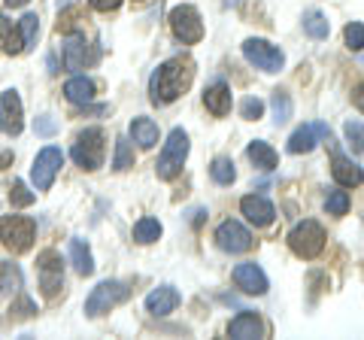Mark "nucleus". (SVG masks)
I'll return each mask as SVG.
<instances>
[{"label": "nucleus", "instance_id": "obj_1", "mask_svg": "<svg viewBox=\"0 0 364 340\" xmlns=\"http://www.w3.org/2000/svg\"><path fill=\"white\" fill-rule=\"evenodd\" d=\"M191 79H195V61L191 58H170V61H164L149 79L152 104H158V107L173 104L176 97H182L188 92Z\"/></svg>", "mask_w": 364, "mask_h": 340}, {"label": "nucleus", "instance_id": "obj_2", "mask_svg": "<svg viewBox=\"0 0 364 340\" xmlns=\"http://www.w3.org/2000/svg\"><path fill=\"white\" fill-rule=\"evenodd\" d=\"M186 158H188V134L182 128H173L170 131V137H167V143H164L161 155H158V164H155L158 179H167V183L170 179H176L182 174Z\"/></svg>", "mask_w": 364, "mask_h": 340}, {"label": "nucleus", "instance_id": "obj_3", "mask_svg": "<svg viewBox=\"0 0 364 340\" xmlns=\"http://www.w3.org/2000/svg\"><path fill=\"white\" fill-rule=\"evenodd\" d=\"M128 282H122V280H104V282H97L95 289H91V294L85 298V316H91V319H97V316H104L109 313L112 307H119L122 301H128Z\"/></svg>", "mask_w": 364, "mask_h": 340}, {"label": "nucleus", "instance_id": "obj_4", "mask_svg": "<svg viewBox=\"0 0 364 340\" xmlns=\"http://www.w3.org/2000/svg\"><path fill=\"white\" fill-rule=\"evenodd\" d=\"M33 237H37V222L28 216H4L0 219V240L9 253H28L33 246Z\"/></svg>", "mask_w": 364, "mask_h": 340}, {"label": "nucleus", "instance_id": "obj_5", "mask_svg": "<svg viewBox=\"0 0 364 340\" xmlns=\"http://www.w3.org/2000/svg\"><path fill=\"white\" fill-rule=\"evenodd\" d=\"M104 152H107V146H104V128H85L76 137L73 149H70L73 161L82 167V170L104 167Z\"/></svg>", "mask_w": 364, "mask_h": 340}, {"label": "nucleus", "instance_id": "obj_6", "mask_svg": "<svg viewBox=\"0 0 364 340\" xmlns=\"http://www.w3.org/2000/svg\"><path fill=\"white\" fill-rule=\"evenodd\" d=\"M289 246H291L294 255H301V258H316V255L325 249V228H322L318 222H313V219H304V222H298V225L291 228Z\"/></svg>", "mask_w": 364, "mask_h": 340}, {"label": "nucleus", "instance_id": "obj_7", "mask_svg": "<svg viewBox=\"0 0 364 340\" xmlns=\"http://www.w3.org/2000/svg\"><path fill=\"white\" fill-rule=\"evenodd\" d=\"M61 167H64V152L58 149V146H46V149H40L37 158H33V167H31L33 188H37V191H49Z\"/></svg>", "mask_w": 364, "mask_h": 340}, {"label": "nucleus", "instance_id": "obj_8", "mask_svg": "<svg viewBox=\"0 0 364 340\" xmlns=\"http://www.w3.org/2000/svg\"><path fill=\"white\" fill-rule=\"evenodd\" d=\"M170 31H173V37L182 40L186 46H195V43L203 40L200 13H198L195 6H188V4L173 6V13H170Z\"/></svg>", "mask_w": 364, "mask_h": 340}, {"label": "nucleus", "instance_id": "obj_9", "mask_svg": "<svg viewBox=\"0 0 364 340\" xmlns=\"http://www.w3.org/2000/svg\"><path fill=\"white\" fill-rule=\"evenodd\" d=\"M37 277L46 298H58V292L64 289V265L55 249H46V253L37 255Z\"/></svg>", "mask_w": 364, "mask_h": 340}, {"label": "nucleus", "instance_id": "obj_10", "mask_svg": "<svg viewBox=\"0 0 364 340\" xmlns=\"http://www.w3.org/2000/svg\"><path fill=\"white\" fill-rule=\"evenodd\" d=\"M243 58L258 67V70L264 73H277L282 70V64H286V55H282L279 46H273L267 40H246L243 43Z\"/></svg>", "mask_w": 364, "mask_h": 340}, {"label": "nucleus", "instance_id": "obj_11", "mask_svg": "<svg viewBox=\"0 0 364 340\" xmlns=\"http://www.w3.org/2000/svg\"><path fill=\"white\" fill-rule=\"evenodd\" d=\"M215 243H219L222 253H231V255H243L252 249V234L243 222L237 219H228L219 225V231H215Z\"/></svg>", "mask_w": 364, "mask_h": 340}, {"label": "nucleus", "instance_id": "obj_12", "mask_svg": "<svg viewBox=\"0 0 364 340\" xmlns=\"http://www.w3.org/2000/svg\"><path fill=\"white\" fill-rule=\"evenodd\" d=\"M21 128H25V107H21L18 92H4L0 95V131L6 137H18Z\"/></svg>", "mask_w": 364, "mask_h": 340}, {"label": "nucleus", "instance_id": "obj_13", "mask_svg": "<svg viewBox=\"0 0 364 340\" xmlns=\"http://www.w3.org/2000/svg\"><path fill=\"white\" fill-rule=\"evenodd\" d=\"M234 282L237 289H243L246 294H264L267 292V274L255 262H243L234 267Z\"/></svg>", "mask_w": 364, "mask_h": 340}, {"label": "nucleus", "instance_id": "obj_14", "mask_svg": "<svg viewBox=\"0 0 364 340\" xmlns=\"http://www.w3.org/2000/svg\"><path fill=\"white\" fill-rule=\"evenodd\" d=\"M240 210H243V216L255 225V228H267V225L277 219V210H273V203L267 198H261V195H246L240 201Z\"/></svg>", "mask_w": 364, "mask_h": 340}, {"label": "nucleus", "instance_id": "obj_15", "mask_svg": "<svg viewBox=\"0 0 364 340\" xmlns=\"http://www.w3.org/2000/svg\"><path fill=\"white\" fill-rule=\"evenodd\" d=\"M331 176L337 179V186L343 188H358L364 183V170L352 161V158L334 152V161H331Z\"/></svg>", "mask_w": 364, "mask_h": 340}, {"label": "nucleus", "instance_id": "obj_16", "mask_svg": "<svg viewBox=\"0 0 364 340\" xmlns=\"http://www.w3.org/2000/svg\"><path fill=\"white\" fill-rule=\"evenodd\" d=\"M91 61H95V55H91L88 43H85V33H70V37L64 40V64L70 67V70H82Z\"/></svg>", "mask_w": 364, "mask_h": 340}, {"label": "nucleus", "instance_id": "obj_17", "mask_svg": "<svg viewBox=\"0 0 364 340\" xmlns=\"http://www.w3.org/2000/svg\"><path fill=\"white\" fill-rule=\"evenodd\" d=\"M176 307H179V292L173 286H161V289L149 292V298H146V310L152 316H167Z\"/></svg>", "mask_w": 364, "mask_h": 340}, {"label": "nucleus", "instance_id": "obj_18", "mask_svg": "<svg viewBox=\"0 0 364 340\" xmlns=\"http://www.w3.org/2000/svg\"><path fill=\"white\" fill-rule=\"evenodd\" d=\"M203 107H207L213 116H228V112H231V85L213 83L207 92H203Z\"/></svg>", "mask_w": 364, "mask_h": 340}, {"label": "nucleus", "instance_id": "obj_19", "mask_svg": "<svg viewBox=\"0 0 364 340\" xmlns=\"http://www.w3.org/2000/svg\"><path fill=\"white\" fill-rule=\"evenodd\" d=\"M228 334L237 337V340H252V337L264 334V325H261V319H258L255 313L243 310L237 319H231V325H228Z\"/></svg>", "mask_w": 364, "mask_h": 340}, {"label": "nucleus", "instance_id": "obj_20", "mask_svg": "<svg viewBox=\"0 0 364 340\" xmlns=\"http://www.w3.org/2000/svg\"><path fill=\"white\" fill-rule=\"evenodd\" d=\"M64 97L70 104H91L95 100V83L88 76H73L64 83Z\"/></svg>", "mask_w": 364, "mask_h": 340}, {"label": "nucleus", "instance_id": "obj_21", "mask_svg": "<svg viewBox=\"0 0 364 340\" xmlns=\"http://www.w3.org/2000/svg\"><path fill=\"white\" fill-rule=\"evenodd\" d=\"M131 140L140 146V149H152V146L158 143V124L152 119H146V116H136L131 122Z\"/></svg>", "mask_w": 364, "mask_h": 340}, {"label": "nucleus", "instance_id": "obj_22", "mask_svg": "<svg viewBox=\"0 0 364 340\" xmlns=\"http://www.w3.org/2000/svg\"><path fill=\"white\" fill-rule=\"evenodd\" d=\"M246 155H249V161H252L258 170H273V167L279 164L277 149H273L270 143H264V140H252V143H249Z\"/></svg>", "mask_w": 364, "mask_h": 340}, {"label": "nucleus", "instance_id": "obj_23", "mask_svg": "<svg viewBox=\"0 0 364 340\" xmlns=\"http://www.w3.org/2000/svg\"><path fill=\"white\" fill-rule=\"evenodd\" d=\"M70 262H73L79 277H91V274H95V255H91L88 243L79 240V237H73V240H70Z\"/></svg>", "mask_w": 364, "mask_h": 340}, {"label": "nucleus", "instance_id": "obj_24", "mask_svg": "<svg viewBox=\"0 0 364 340\" xmlns=\"http://www.w3.org/2000/svg\"><path fill=\"white\" fill-rule=\"evenodd\" d=\"M316 143H322V140H318L316 124H301V128L289 137V152H294V155H301V152H313V149H316Z\"/></svg>", "mask_w": 364, "mask_h": 340}, {"label": "nucleus", "instance_id": "obj_25", "mask_svg": "<svg viewBox=\"0 0 364 340\" xmlns=\"http://www.w3.org/2000/svg\"><path fill=\"white\" fill-rule=\"evenodd\" d=\"M21 270L13 262H0V292L4 294H18L21 292Z\"/></svg>", "mask_w": 364, "mask_h": 340}, {"label": "nucleus", "instance_id": "obj_26", "mask_svg": "<svg viewBox=\"0 0 364 340\" xmlns=\"http://www.w3.org/2000/svg\"><path fill=\"white\" fill-rule=\"evenodd\" d=\"M304 31L310 33L313 40H325L328 33H331V25H328V18L318 13V9H306L304 13Z\"/></svg>", "mask_w": 364, "mask_h": 340}, {"label": "nucleus", "instance_id": "obj_27", "mask_svg": "<svg viewBox=\"0 0 364 340\" xmlns=\"http://www.w3.org/2000/svg\"><path fill=\"white\" fill-rule=\"evenodd\" d=\"M158 237H161V222H158V219L143 216L140 222L134 225V240H136V243L146 246V243H155Z\"/></svg>", "mask_w": 364, "mask_h": 340}, {"label": "nucleus", "instance_id": "obj_28", "mask_svg": "<svg viewBox=\"0 0 364 340\" xmlns=\"http://www.w3.org/2000/svg\"><path fill=\"white\" fill-rule=\"evenodd\" d=\"M16 28L21 33V43H25V52L37 46V37H40V18H37V13H25Z\"/></svg>", "mask_w": 364, "mask_h": 340}, {"label": "nucleus", "instance_id": "obj_29", "mask_svg": "<svg viewBox=\"0 0 364 340\" xmlns=\"http://www.w3.org/2000/svg\"><path fill=\"white\" fill-rule=\"evenodd\" d=\"M210 176H213V183H219V186H231L234 179H237L234 161H231V158H225V155H219V158H215V161L210 164Z\"/></svg>", "mask_w": 364, "mask_h": 340}, {"label": "nucleus", "instance_id": "obj_30", "mask_svg": "<svg viewBox=\"0 0 364 340\" xmlns=\"http://www.w3.org/2000/svg\"><path fill=\"white\" fill-rule=\"evenodd\" d=\"M270 107H273V122L277 124H286L289 119H291V97L286 95V92H273V97H270Z\"/></svg>", "mask_w": 364, "mask_h": 340}, {"label": "nucleus", "instance_id": "obj_31", "mask_svg": "<svg viewBox=\"0 0 364 340\" xmlns=\"http://www.w3.org/2000/svg\"><path fill=\"white\" fill-rule=\"evenodd\" d=\"M112 167H116V170L134 167V149H131V140L128 137H119L116 140V158H112Z\"/></svg>", "mask_w": 364, "mask_h": 340}, {"label": "nucleus", "instance_id": "obj_32", "mask_svg": "<svg viewBox=\"0 0 364 340\" xmlns=\"http://www.w3.org/2000/svg\"><path fill=\"white\" fill-rule=\"evenodd\" d=\"M343 134H346V140H349L352 149H355V152H364V122L349 119V122L343 124Z\"/></svg>", "mask_w": 364, "mask_h": 340}, {"label": "nucleus", "instance_id": "obj_33", "mask_svg": "<svg viewBox=\"0 0 364 340\" xmlns=\"http://www.w3.org/2000/svg\"><path fill=\"white\" fill-rule=\"evenodd\" d=\"M9 201H13V207H31V203L37 201V195L28 191V186L21 183V179H16L13 188H9Z\"/></svg>", "mask_w": 364, "mask_h": 340}, {"label": "nucleus", "instance_id": "obj_34", "mask_svg": "<svg viewBox=\"0 0 364 340\" xmlns=\"http://www.w3.org/2000/svg\"><path fill=\"white\" fill-rule=\"evenodd\" d=\"M343 40H346V46L352 52H361L364 49V25H361V21H352V25H346Z\"/></svg>", "mask_w": 364, "mask_h": 340}, {"label": "nucleus", "instance_id": "obj_35", "mask_svg": "<svg viewBox=\"0 0 364 340\" xmlns=\"http://www.w3.org/2000/svg\"><path fill=\"white\" fill-rule=\"evenodd\" d=\"M325 210L331 213V216H346V210H349V195L346 191H331L325 201Z\"/></svg>", "mask_w": 364, "mask_h": 340}, {"label": "nucleus", "instance_id": "obj_36", "mask_svg": "<svg viewBox=\"0 0 364 340\" xmlns=\"http://www.w3.org/2000/svg\"><path fill=\"white\" fill-rule=\"evenodd\" d=\"M33 313H37V307H33V301L28 294H18V301L9 307V316H13V319H31Z\"/></svg>", "mask_w": 364, "mask_h": 340}, {"label": "nucleus", "instance_id": "obj_37", "mask_svg": "<svg viewBox=\"0 0 364 340\" xmlns=\"http://www.w3.org/2000/svg\"><path fill=\"white\" fill-rule=\"evenodd\" d=\"M261 112H264V100H258V97H246L240 104V116L249 119V122L261 119Z\"/></svg>", "mask_w": 364, "mask_h": 340}, {"label": "nucleus", "instance_id": "obj_38", "mask_svg": "<svg viewBox=\"0 0 364 340\" xmlns=\"http://www.w3.org/2000/svg\"><path fill=\"white\" fill-rule=\"evenodd\" d=\"M33 131H37L40 137H52V134L58 131V122H55L52 116H40L37 122H33Z\"/></svg>", "mask_w": 364, "mask_h": 340}, {"label": "nucleus", "instance_id": "obj_39", "mask_svg": "<svg viewBox=\"0 0 364 340\" xmlns=\"http://www.w3.org/2000/svg\"><path fill=\"white\" fill-rule=\"evenodd\" d=\"M122 0H91V9H97V13H109V9H119Z\"/></svg>", "mask_w": 364, "mask_h": 340}, {"label": "nucleus", "instance_id": "obj_40", "mask_svg": "<svg viewBox=\"0 0 364 340\" xmlns=\"http://www.w3.org/2000/svg\"><path fill=\"white\" fill-rule=\"evenodd\" d=\"M352 104H355L358 112H364V83H358L355 88H352Z\"/></svg>", "mask_w": 364, "mask_h": 340}, {"label": "nucleus", "instance_id": "obj_41", "mask_svg": "<svg viewBox=\"0 0 364 340\" xmlns=\"http://www.w3.org/2000/svg\"><path fill=\"white\" fill-rule=\"evenodd\" d=\"M9 31H13V28H9V21H6V16H4V13H0V46H4V40L9 37Z\"/></svg>", "mask_w": 364, "mask_h": 340}, {"label": "nucleus", "instance_id": "obj_42", "mask_svg": "<svg viewBox=\"0 0 364 340\" xmlns=\"http://www.w3.org/2000/svg\"><path fill=\"white\" fill-rule=\"evenodd\" d=\"M6 167H13V152L0 149V170H6Z\"/></svg>", "mask_w": 364, "mask_h": 340}, {"label": "nucleus", "instance_id": "obj_43", "mask_svg": "<svg viewBox=\"0 0 364 340\" xmlns=\"http://www.w3.org/2000/svg\"><path fill=\"white\" fill-rule=\"evenodd\" d=\"M6 4H9V6H25L28 0H6Z\"/></svg>", "mask_w": 364, "mask_h": 340}, {"label": "nucleus", "instance_id": "obj_44", "mask_svg": "<svg viewBox=\"0 0 364 340\" xmlns=\"http://www.w3.org/2000/svg\"><path fill=\"white\" fill-rule=\"evenodd\" d=\"M70 6V0H58V9H67Z\"/></svg>", "mask_w": 364, "mask_h": 340}]
</instances>
